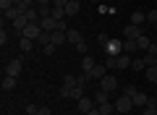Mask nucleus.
I'll use <instances>...</instances> for the list:
<instances>
[{"label": "nucleus", "instance_id": "obj_11", "mask_svg": "<svg viewBox=\"0 0 157 115\" xmlns=\"http://www.w3.org/2000/svg\"><path fill=\"white\" fill-rule=\"evenodd\" d=\"M39 26H42V32H55V29H58V18L47 16V18H42V21H39Z\"/></svg>", "mask_w": 157, "mask_h": 115}, {"label": "nucleus", "instance_id": "obj_22", "mask_svg": "<svg viewBox=\"0 0 157 115\" xmlns=\"http://www.w3.org/2000/svg\"><path fill=\"white\" fill-rule=\"evenodd\" d=\"M18 47H21L24 50V52H32V50H34V39H26V37H21V42H18Z\"/></svg>", "mask_w": 157, "mask_h": 115}, {"label": "nucleus", "instance_id": "obj_7", "mask_svg": "<svg viewBox=\"0 0 157 115\" xmlns=\"http://www.w3.org/2000/svg\"><path fill=\"white\" fill-rule=\"evenodd\" d=\"M105 52L107 55H121V52H123V39H113L110 37V42L105 44Z\"/></svg>", "mask_w": 157, "mask_h": 115}, {"label": "nucleus", "instance_id": "obj_6", "mask_svg": "<svg viewBox=\"0 0 157 115\" xmlns=\"http://www.w3.org/2000/svg\"><path fill=\"white\" fill-rule=\"evenodd\" d=\"M144 26H136V24H128V26L123 29V39H139V37H144Z\"/></svg>", "mask_w": 157, "mask_h": 115}, {"label": "nucleus", "instance_id": "obj_29", "mask_svg": "<svg viewBox=\"0 0 157 115\" xmlns=\"http://www.w3.org/2000/svg\"><path fill=\"white\" fill-rule=\"evenodd\" d=\"M13 3H16V0H0V11H8V8H13Z\"/></svg>", "mask_w": 157, "mask_h": 115}, {"label": "nucleus", "instance_id": "obj_17", "mask_svg": "<svg viewBox=\"0 0 157 115\" xmlns=\"http://www.w3.org/2000/svg\"><path fill=\"white\" fill-rule=\"evenodd\" d=\"M78 11H81V3H78V0H68V6H66V16H76Z\"/></svg>", "mask_w": 157, "mask_h": 115}, {"label": "nucleus", "instance_id": "obj_34", "mask_svg": "<svg viewBox=\"0 0 157 115\" xmlns=\"http://www.w3.org/2000/svg\"><path fill=\"white\" fill-rule=\"evenodd\" d=\"M52 6H55V8H66L68 0H52Z\"/></svg>", "mask_w": 157, "mask_h": 115}, {"label": "nucleus", "instance_id": "obj_3", "mask_svg": "<svg viewBox=\"0 0 157 115\" xmlns=\"http://www.w3.org/2000/svg\"><path fill=\"white\" fill-rule=\"evenodd\" d=\"M21 71H24V58H13V60H8L6 63V76H21Z\"/></svg>", "mask_w": 157, "mask_h": 115}, {"label": "nucleus", "instance_id": "obj_40", "mask_svg": "<svg viewBox=\"0 0 157 115\" xmlns=\"http://www.w3.org/2000/svg\"><path fill=\"white\" fill-rule=\"evenodd\" d=\"M155 29H157V24H155Z\"/></svg>", "mask_w": 157, "mask_h": 115}, {"label": "nucleus", "instance_id": "obj_32", "mask_svg": "<svg viewBox=\"0 0 157 115\" xmlns=\"http://www.w3.org/2000/svg\"><path fill=\"white\" fill-rule=\"evenodd\" d=\"M97 42H100V47H102V50H105V44H107V42H110V37H107V34H100V37H97Z\"/></svg>", "mask_w": 157, "mask_h": 115}, {"label": "nucleus", "instance_id": "obj_4", "mask_svg": "<svg viewBox=\"0 0 157 115\" xmlns=\"http://www.w3.org/2000/svg\"><path fill=\"white\" fill-rule=\"evenodd\" d=\"M94 107H97L94 97H86V94H84V97H81V99H76V110H78V113H81V115L92 113V110H94Z\"/></svg>", "mask_w": 157, "mask_h": 115}, {"label": "nucleus", "instance_id": "obj_26", "mask_svg": "<svg viewBox=\"0 0 157 115\" xmlns=\"http://www.w3.org/2000/svg\"><path fill=\"white\" fill-rule=\"evenodd\" d=\"M141 115H157V102H155V99H152L147 107H141Z\"/></svg>", "mask_w": 157, "mask_h": 115}, {"label": "nucleus", "instance_id": "obj_39", "mask_svg": "<svg viewBox=\"0 0 157 115\" xmlns=\"http://www.w3.org/2000/svg\"><path fill=\"white\" fill-rule=\"evenodd\" d=\"M26 115H34V113H26Z\"/></svg>", "mask_w": 157, "mask_h": 115}, {"label": "nucleus", "instance_id": "obj_18", "mask_svg": "<svg viewBox=\"0 0 157 115\" xmlns=\"http://www.w3.org/2000/svg\"><path fill=\"white\" fill-rule=\"evenodd\" d=\"M16 84H18L16 76H6V79H3V92H13V89H16Z\"/></svg>", "mask_w": 157, "mask_h": 115}, {"label": "nucleus", "instance_id": "obj_14", "mask_svg": "<svg viewBox=\"0 0 157 115\" xmlns=\"http://www.w3.org/2000/svg\"><path fill=\"white\" fill-rule=\"evenodd\" d=\"M149 102H152V97H147L144 92H136L134 94V105H136V107H147Z\"/></svg>", "mask_w": 157, "mask_h": 115}, {"label": "nucleus", "instance_id": "obj_1", "mask_svg": "<svg viewBox=\"0 0 157 115\" xmlns=\"http://www.w3.org/2000/svg\"><path fill=\"white\" fill-rule=\"evenodd\" d=\"M86 81H89V73H81V76H66L60 86V97L63 99H81L86 94Z\"/></svg>", "mask_w": 157, "mask_h": 115}, {"label": "nucleus", "instance_id": "obj_37", "mask_svg": "<svg viewBox=\"0 0 157 115\" xmlns=\"http://www.w3.org/2000/svg\"><path fill=\"white\" fill-rule=\"evenodd\" d=\"M89 3H94V6H100V0H89Z\"/></svg>", "mask_w": 157, "mask_h": 115}, {"label": "nucleus", "instance_id": "obj_38", "mask_svg": "<svg viewBox=\"0 0 157 115\" xmlns=\"http://www.w3.org/2000/svg\"><path fill=\"white\" fill-rule=\"evenodd\" d=\"M155 47H157V37H155Z\"/></svg>", "mask_w": 157, "mask_h": 115}, {"label": "nucleus", "instance_id": "obj_24", "mask_svg": "<svg viewBox=\"0 0 157 115\" xmlns=\"http://www.w3.org/2000/svg\"><path fill=\"white\" fill-rule=\"evenodd\" d=\"M97 63H94V58H89V55H86L84 60H81V68H84V73H92V68H94Z\"/></svg>", "mask_w": 157, "mask_h": 115}, {"label": "nucleus", "instance_id": "obj_9", "mask_svg": "<svg viewBox=\"0 0 157 115\" xmlns=\"http://www.w3.org/2000/svg\"><path fill=\"white\" fill-rule=\"evenodd\" d=\"M131 60H134V58H131L128 52L115 55V68H118V71H126V68H131Z\"/></svg>", "mask_w": 157, "mask_h": 115}, {"label": "nucleus", "instance_id": "obj_23", "mask_svg": "<svg viewBox=\"0 0 157 115\" xmlns=\"http://www.w3.org/2000/svg\"><path fill=\"white\" fill-rule=\"evenodd\" d=\"M131 68H134V71H141V73H144V71H147L144 58H134V60H131Z\"/></svg>", "mask_w": 157, "mask_h": 115}, {"label": "nucleus", "instance_id": "obj_8", "mask_svg": "<svg viewBox=\"0 0 157 115\" xmlns=\"http://www.w3.org/2000/svg\"><path fill=\"white\" fill-rule=\"evenodd\" d=\"M21 37H26V39H34V42H37L39 37H42V26H39V24H29L26 29H24V34Z\"/></svg>", "mask_w": 157, "mask_h": 115}, {"label": "nucleus", "instance_id": "obj_12", "mask_svg": "<svg viewBox=\"0 0 157 115\" xmlns=\"http://www.w3.org/2000/svg\"><path fill=\"white\" fill-rule=\"evenodd\" d=\"M66 37H68V42H71L73 47H76L78 42H84V37H81V32H78V29H68V32H66Z\"/></svg>", "mask_w": 157, "mask_h": 115}, {"label": "nucleus", "instance_id": "obj_27", "mask_svg": "<svg viewBox=\"0 0 157 115\" xmlns=\"http://www.w3.org/2000/svg\"><path fill=\"white\" fill-rule=\"evenodd\" d=\"M136 92H139V89H136L134 84H128V86H123V94H128V97H134Z\"/></svg>", "mask_w": 157, "mask_h": 115}, {"label": "nucleus", "instance_id": "obj_33", "mask_svg": "<svg viewBox=\"0 0 157 115\" xmlns=\"http://www.w3.org/2000/svg\"><path fill=\"white\" fill-rule=\"evenodd\" d=\"M86 50H89V47H86V42H78V44H76V52H81V55H86Z\"/></svg>", "mask_w": 157, "mask_h": 115}, {"label": "nucleus", "instance_id": "obj_16", "mask_svg": "<svg viewBox=\"0 0 157 115\" xmlns=\"http://www.w3.org/2000/svg\"><path fill=\"white\" fill-rule=\"evenodd\" d=\"M105 73H107V66H105V63H97V66L92 68L89 79H102V76H105Z\"/></svg>", "mask_w": 157, "mask_h": 115}, {"label": "nucleus", "instance_id": "obj_25", "mask_svg": "<svg viewBox=\"0 0 157 115\" xmlns=\"http://www.w3.org/2000/svg\"><path fill=\"white\" fill-rule=\"evenodd\" d=\"M144 76H147V81H152V84H157V66H149L144 71Z\"/></svg>", "mask_w": 157, "mask_h": 115}, {"label": "nucleus", "instance_id": "obj_31", "mask_svg": "<svg viewBox=\"0 0 157 115\" xmlns=\"http://www.w3.org/2000/svg\"><path fill=\"white\" fill-rule=\"evenodd\" d=\"M0 44H3V47H6V44H8V32H6V26L0 29Z\"/></svg>", "mask_w": 157, "mask_h": 115}, {"label": "nucleus", "instance_id": "obj_30", "mask_svg": "<svg viewBox=\"0 0 157 115\" xmlns=\"http://www.w3.org/2000/svg\"><path fill=\"white\" fill-rule=\"evenodd\" d=\"M42 50H45V55H55V50H58V44H45V47H42Z\"/></svg>", "mask_w": 157, "mask_h": 115}, {"label": "nucleus", "instance_id": "obj_15", "mask_svg": "<svg viewBox=\"0 0 157 115\" xmlns=\"http://www.w3.org/2000/svg\"><path fill=\"white\" fill-rule=\"evenodd\" d=\"M123 52H128V55H136V52H139L136 39H123Z\"/></svg>", "mask_w": 157, "mask_h": 115}, {"label": "nucleus", "instance_id": "obj_28", "mask_svg": "<svg viewBox=\"0 0 157 115\" xmlns=\"http://www.w3.org/2000/svg\"><path fill=\"white\" fill-rule=\"evenodd\" d=\"M147 24H152V26L157 24V11H149V13H147Z\"/></svg>", "mask_w": 157, "mask_h": 115}, {"label": "nucleus", "instance_id": "obj_20", "mask_svg": "<svg viewBox=\"0 0 157 115\" xmlns=\"http://www.w3.org/2000/svg\"><path fill=\"white\" fill-rule=\"evenodd\" d=\"M136 44H139V52H147V50L152 47V37H147V34H144V37L136 39Z\"/></svg>", "mask_w": 157, "mask_h": 115}, {"label": "nucleus", "instance_id": "obj_19", "mask_svg": "<svg viewBox=\"0 0 157 115\" xmlns=\"http://www.w3.org/2000/svg\"><path fill=\"white\" fill-rule=\"evenodd\" d=\"M131 24H136V26H144V24H147V13L134 11V13H131Z\"/></svg>", "mask_w": 157, "mask_h": 115}, {"label": "nucleus", "instance_id": "obj_5", "mask_svg": "<svg viewBox=\"0 0 157 115\" xmlns=\"http://www.w3.org/2000/svg\"><path fill=\"white\" fill-rule=\"evenodd\" d=\"M118 86H121V84H118V79L113 76V73H105V76L100 79V89H105V92H118Z\"/></svg>", "mask_w": 157, "mask_h": 115}, {"label": "nucleus", "instance_id": "obj_35", "mask_svg": "<svg viewBox=\"0 0 157 115\" xmlns=\"http://www.w3.org/2000/svg\"><path fill=\"white\" fill-rule=\"evenodd\" d=\"M34 115H50V107H37V113Z\"/></svg>", "mask_w": 157, "mask_h": 115}, {"label": "nucleus", "instance_id": "obj_41", "mask_svg": "<svg viewBox=\"0 0 157 115\" xmlns=\"http://www.w3.org/2000/svg\"><path fill=\"white\" fill-rule=\"evenodd\" d=\"M155 86H157V84H155Z\"/></svg>", "mask_w": 157, "mask_h": 115}, {"label": "nucleus", "instance_id": "obj_2", "mask_svg": "<svg viewBox=\"0 0 157 115\" xmlns=\"http://www.w3.org/2000/svg\"><path fill=\"white\" fill-rule=\"evenodd\" d=\"M113 105H115V113L126 115V113H131V107H134V97H128V94H121V97H118Z\"/></svg>", "mask_w": 157, "mask_h": 115}, {"label": "nucleus", "instance_id": "obj_21", "mask_svg": "<svg viewBox=\"0 0 157 115\" xmlns=\"http://www.w3.org/2000/svg\"><path fill=\"white\" fill-rule=\"evenodd\" d=\"M18 16H21V11H18L16 6H13V8H8V11H3V18H8V21H16Z\"/></svg>", "mask_w": 157, "mask_h": 115}, {"label": "nucleus", "instance_id": "obj_10", "mask_svg": "<svg viewBox=\"0 0 157 115\" xmlns=\"http://www.w3.org/2000/svg\"><path fill=\"white\" fill-rule=\"evenodd\" d=\"M47 37H50V42H52V44H58V47H60L63 42H68V37H66V32H63V29H55V32H47Z\"/></svg>", "mask_w": 157, "mask_h": 115}, {"label": "nucleus", "instance_id": "obj_36", "mask_svg": "<svg viewBox=\"0 0 157 115\" xmlns=\"http://www.w3.org/2000/svg\"><path fill=\"white\" fill-rule=\"evenodd\" d=\"M86 115H102V113H100V107H94L92 113H86Z\"/></svg>", "mask_w": 157, "mask_h": 115}, {"label": "nucleus", "instance_id": "obj_13", "mask_svg": "<svg viewBox=\"0 0 157 115\" xmlns=\"http://www.w3.org/2000/svg\"><path fill=\"white\" fill-rule=\"evenodd\" d=\"M92 97H94V102H97V105H102V102H110V92H105V89H100V86L94 89V94H92Z\"/></svg>", "mask_w": 157, "mask_h": 115}]
</instances>
